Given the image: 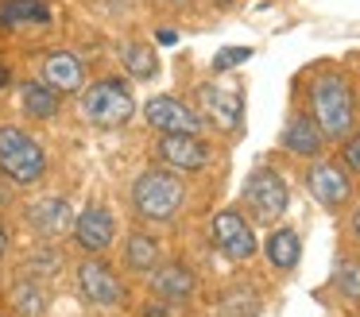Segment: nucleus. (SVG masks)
<instances>
[{
    "label": "nucleus",
    "mask_w": 360,
    "mask_h": 317,
    "mask_svg": "<svg viewBox=\"0 0 360 317\" xmlns=\"http://www.w3.org/2000/svg\"><path fill=\"white\" fill-rule=\"evenodd\" d=\"M148 290L155 302H163V306H171V309H182L186 302H194V294H198V275L186 259H163L148 275Z\"/></svg>",
    "instance_id": "nucleus-10"
},
{
    "label": "nucleus",
    "mask_w": 360,
    "mask_h": 317,
    "mask_svg": "<svg viewBox=\"0 0 360 317\" xmlns=\"http://www.w3.org/2000/svg\"><path fill=\"white\" fill-rule=\"evenodd\" d=\"M283 151L295 155V159H318L321 151H326V131L318 128V120H314L310 112H295L287 124H283V136H279Z\"/></svg>",
    "instance_id": "nucleus-17"
},
{
    "label": "nucleus",
    "mask_w": 360,
    "mask_h": 317,
    "mask_svg": "<svg viewBox=\"0 0 360 317\" xmlns=\"http://www.w3.org/2000/svg\"><path fill=\"white\" fill-rule=\"evenodd\" d=\"M12 193H16V186H12V182H8V178H4V174H0V209H4V205H8V201H12Z\"/></svg>",
    "instance_id": "nucleus-29"
},
{
    "label": "nucleus",
    "mask_w": 360,
    "mask_h": 317,
    "mask_svg": "<svg viewBox=\"0 0 360 317\" xmlns=\"http://www.w3.org/2000/svg\"><path fill=\"white\" fill-rule=\"evenodd\" d=\"M329 283H333L337 298H345L349 306H360V255H337Z\"/></svg>",
    "instance_id": "nucleus-24"
},
{
    "label": "nucleus",
    "mask_w": 360,
    "mask_h": 317,
    "mask_svg": "<svg viewBox=\"0 0 360 317\" xmlns=\"http://www.w3.org/2000/svg\"><path fill=\"white\" fill-rule=\"evenodd\" d=\"M264 255L275 271L290 275L298 267V259H302V236L295 228H271V236L264 240Z\"/></svg>",
    "instance_id": "nucleus-21"
},
{
    "label": "nucleus",
    "mask_w": 360,
    "mask_h": 317,
    "mask_svg": "<svg viewBox=\"0 0 360 317\" xmlns=\"http://www.w3.org/2000/svg\"><path fill=\"white\" fill-rule=\"evenodd\" d=\"M8 82H12V70L4 66V58H0V89H8Z\"/></svg>",
    "instance_id": "nucleus-31"
},
{
    "label": "nucleus",
    "mask_w": 360,
    "mask_h": 317,
    "mask_svg": "<svg viewBox=\"0 0 360 317\" xmlns=\"http://www.w3.org/2000/svg\"><path fill=\"white\" fill-rule=\"evenodd\" d=\"M248 58H252L248 46H229V51H221L217 58H213V70L221 74V70H233V66H240V62H248Z\"/></svg>",
    "instance_id": "nucleus-27"
},
{
    "label": "nucleus",
    "mask_w": 360,
    "mask_h": 317,
    "mask_svg": "<svg viewBox=\"0 0 360 317\" xmlns=\"http://www.w3.org/2000/svg\"><path fill=\"white\" fill-rule=\"evenodd\" d=\"M120 62H124V74L136 77V82H151L159 74L155 43H124L120 46Z\"/></svg>",
    "instance_id": "nucleus-23"
},
{
    "label": "nucleus",
    "mask_w": 360,
    "mask_h": 317,
    "mask_svg": "<svg viewBox=\"0 0 360 317\" xmlns=\"http://www.w3.org/2000/svg\"><path fill=\"white\" fill-rule=\"evenodd\" d=\"M155 159L179 174H198L213 162V147L205 136H159L155 139Z\"/></svg>",
    "instance_id": "nucleus-12"
},
{
    "label": "nucleus",
    "mask_w": 360,
    "mask_h": 317,
    "mask_svg": "<svg viewBox=\"0 0 360 317\" xmlns=\"http://www.w3.org/2000/svg\"><path fill=\"white\" fill-rule=\"evenodd\" d=\"M349 232H352V240L360 244V205L352 209V216H349Z\"/></svg>",
    "instance_id": "nucleus-30"
},
{
    "label": "nucleus",
    "mask_w": 360,
    "mask_h": 317,
    "mask_svg": "<svg viewBox=\"0 0 360 317\" xmlns=\"http://www.w3.org/2000/svg\"><path fill=\"white\" fill-rule=\"evenodd\" d=\"M143 120L159 136H202L205 131V116L174 93H155L143 101Z\"/></svg>",
    "instance_id": "nucleus-7"
},
{
    "label": "nucleus",
    "mask_w": 360,
    "mask_h": 317,
    "mask_svg": "<svg viewBox=\"0 0 360 317\" xmlns=\"http://www.w3.org/2000/svg\"><path fill=\"white\" fill-rule=\"evenodd\" d=\"M8 252H12V228H8V221L0 216V263L8 259Z\"/></svg>",
    "instance_id": "nucleus-28"
},
{
    "label": "nucleus",
    "mask_w": 360,
    "mask_h": 317,
    "mask_svg": "<svg viewBox=\"0 0 360 317\" xmlns=\"http://www.w3.org/2000/svg\"><path fill=\"white\" fill-rule=\"evenodd\" d=\"M78 116H82V124L101 128V131L124 128V124L136 116L132 82H124L120 74H109V77H97V82L82 85V93H78Z\"/></svg>",
    "instance_id": "nucleus-3"
},
{
    "label": "nucleus",
    "mask_w": 360,
    "mask_h": 317,
    "mask_svg": "<svg viewBox=\"0 0 360 317\" xmlns=\"http://www.w3.org/2000/svg\"><path fill=\"white\" fill-rule=\"evenodd\" d=\"M221 317H259V294L252 286H233L221 294Z\"/></svg>",
    "instance_id": "nucleus-25"
},
{
    "label": "nucleus",
    "mask_w": 360,
    "mask_h": 317,
    "mask_svg": "<svg viewBox=\"0 0 360 317\" xmlns=\"http://www.w3.org/2000/svg\"><path fill=\"white\" fill-rule=\"evenodd\" d=\"M310 116L318 120L329 143H341L349 131H356V93L341 70H321L310 82Z\"/></svg>",
    "instance_id": "nucleus-2"
},
{
    "label": "nucleus",
    "mask_w": 360,
    "mask_h": 317,
    "mask_svg": "<svg viewBox=\"0 0 360 317\" xmlns=\"http://www.w3.org/2000/svg\"><path fill=\"white\" fill-rule=\"evenodd\" d=\"M163 263V244L151 232V224H136L128 228L124 247H120V267H124L128 278H148L151 271Z\"/></svg>",
    "instance_id": "nucleus-14"
},
{
    "label": "nucleus",
    "mask_w": 360,
    "mask_h": 317,
    "mask_svg": "<svg viewBox=\"0 0 360 317\" xmlns=\"http://www.w3.org/2000/svg\"><path fill=\"white\" fill-rule=\"evenodd\" d=\"M198 112L205 116V124H213V128H221V131H240V124H244V97L236 89L205 85Z\"/></svg>",
    "instance_id": "nucleus-16"
},
{
    "label": "nucleus",
    "mask_w": 360,
    "mask_h": 317,
    "mask_svg": "<svg viewBox=\"0 0 360 317\" xmlns=\"http://www.w3.org/2000/svg\"><path fill=\"white\" fill-rule=\"evenodd\" d=\"M306 190H310V198L318 201L321 209L341 213L352 201V174L345 170V162L321 159L318 155V159H310V167H306Z\"/></svg>",
    "instance_id": "nucleus-9"
},
{
    "label": "nucleus",
    "mask_w": 360,
    "mask_h": 317,
    "mask_svg": "<svg viewBox=\"0 0 360 317\" xmlns=\"http://www.w3.org/2000/svg\"><path fill=\"white\" fill-rule=\"evenodd\" d=\"M24 221L27 228L35 232V240H58V236H70V224H74V209L63 193H47V198H35L24 205Z\"/></svg>",
    "instance_id": "nucleus-13"
},
{
    "label": "nucleus",
    "mask_w": 360,
    "mask_h": 317,
    "mask_svg": "<svg viewBox=\"0 0 360 317\" xmlns=\"http://www.w3.org/2000/svg\"><path fill=\"white\" fill-rule=\"evenodd\" d=\"M74 286L97 309H124L128 306V275H120L105 255H82L74 263Z\"/></svg>",
    "instance_id": "nucleus-5"
},
{
    "label": "nucleus",
    "mask_w": 360,
    "mask_h": 317,
    "mask_svg": "<svg viewBox=\"0 0 360 317\" xmlns=\"http://www.w3.org/2000/svg\"><path fill=\"white\" fill-rule=\"evenodd\" d=\"M51 159L43 143L20 124H0V174L16 190H32L47 178Z\"/></svg>",
    "instance_id": "nucleus-4"
},
{
    "label": "nucleus",
    "mask_w": 360,
    "mask_h": 317,
    "mask_svg": "<svg viewBox=\"0 0 360 317\" xmlns=\"http://www.w3.org/2000/svg\"><path fill=\"white\" fill-rule=\"evenodd\" d=\"M66 267V255L58 247V240H35L24 255H20V275L39 278V283H55Z\"/></svg>",
    "instance_id": "nucleus-18"
},
{
    "label": "nucleus",
    "mask_w": 360,
    "mask_h": 317,
    "mask_svg": "<svg viewBox=\"0 0 360 317\" xmlns=\"http://www.w3.org/2000/svg\"><path fill=\"white\" fill-rule=\"evenodd\" d=\"M47 27L51 23V8L43 0H0V27Z\"/></svg>",
    "instance_id": "nucleus-22"
},
{
    "label": "nucleus",
    "mask_w": 360,
    "mask_h": 317,
    "mask_svg": "<svg viewBox=\"0 0 360 317\" xmlns=\"http://www.w3.org/2000/svg\"><path fill=\"white\" fill-rule=\"evenodd\" d=\"M8 306L16 309V317H43L51 309V283L16 275V283L8 286Z\"/></svg>",
    "instance_id": "nucleus-20"
},
{
    "label": "nucleus",
    "mask_w": 360,
    "mask_h": 317,
    "mask_svg": "<svg viewBox=\"0 0 360 317\" xmlns=\"http://www.w3.org/2000/svg\"><path fill=\"white\" fill-rule=\"evenodd\" d=\"M128 205H132V216L140 224H171L186 209V182L179 178V170L151 162L132 178Z\"/></svg>",
    "instance_id": "nucleus-1"
},
{
    "label": "nucleus",
    "mask_w": 360,
    "mask_h": 317,
    "mask_svg": "<svg viewBox=\"0 0 360 317\" xmlns=\"http://www.w3.org/2000/svg\"><path fill=\"white\" fill-rule=\"evenodd\" d=\"M155 4H163V8H186L190 0H155Z\"/></svg>",
    "instance_id": "nucleus-32"
},
{
    "label": "nucleus",
    "mask_w": 360,
    "mask_h": 317,
    "mask_svg": "<svg viewBox=\"0 0 360 317\" xmlns=\"http://www.w3.org/2000/svg\"><path fill=\"white\" fill-rule=\"evenodd\" d=\"M240 205L248 209V221L256 224H279L290 209V190L283 182V174L275 167H252V174L244 178Z\"/></svg>",
    "instance_id": "nucleus-6"
},
{
    "label": "nucleus",
    "mask_w": 360,
    "mask_h": 317,
    "mask_svg": "<svg viewBox=\"0 0 360 317\" xmlns=\"http://www.w3.org/2000/svg\"><path fill=\"white\" fill-rule=\"evenodd\" d=\"M210 244L217 247L225 259H233V263H248L252 255L259 252L256 228H252L248 213H240V209H221V213H213Z\"/></svg>",
    "instance_id": "nucleus-8"
},
{
    "label": "nucleus",
    "mask_w": 360,
    "mask_h": 317,
    "mask_svg": "<svg viewBox=\"0 0 360 317\" xmlns=\"http://www.w3.org/2000/svg\"><path fill=\"white\" fill-rule=\"evenodd\" d=\"M70 240L82 255H105L117 244V216L105 205H86L82 213H74Z\"/></svg>",
    "instance_id": "nucleus-11"
},
{
    "label": "nucleus",
    "mask_w": 360,
    "mask_h": 317,
    "mask_svg": "<svg viewBox=\"0 0 360 317\" xmlns=\"http://www.w3.org/2000/svg\"><path fill=\"white\" fill-rule=\"evenodd\" d=\"M20 108H24L27 120L47 124L63 112V93L51 89L43 77H32V82H20Z\"/></svg>",
    "instance_id": "nucleus-19"
},
{
    "label": "nucleus",
    "mask_w": 360,
    "mask_h": 317,
    "mask_svg": "<svg viewBox=\"0 0 360 317\" xmlns=\"http://www.w3.org/2000/svg\"><path fill=\"white\" fill-rule=\"evenodd\" d=\"M341 162H345V170H349L352 178H360V128L341 139Z\"/></svg>",
    "instance_id": "nucleus-26"
},
{
    "label": "nucleus",
    "mask_w": 360,
    "mask_h": 317,
    "mask_svg": "<svg viewBox=\"0 0 360 317\" xmlns=\"http://www.w3.org/2000/svg\"><path fill=\"white\" fill-rule=\"evenodd\" d=\"M210 4H213V8H233L236 0H210Z\"/></svg>",
    "instance_id": "nucleus-33"
},
{
    "label": "nucleus",
    "mask_w": 360,
    "mask_h": 317,
    "mask_svg": "<svg viewBox=\"0 0 360 317\" xmlns=\"http://www.w3.org/2000/svg\"><path fill=\"white\" fill-rule=\"evenodd\" d=\"M39 77L51 85V89L63 93V97H78L82 85H86V62H82L74 51H63V46H55V51L43 54Z\"/></svg>",
    "instance_id": "nucleus-15"
}]
</instances>
